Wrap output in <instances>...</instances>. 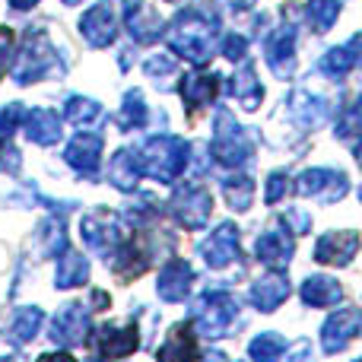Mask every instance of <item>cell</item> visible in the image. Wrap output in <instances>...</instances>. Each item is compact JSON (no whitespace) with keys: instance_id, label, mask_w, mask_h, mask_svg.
Masks as SVG:
<instances>
[{"instance_id":"6da1fadb","label":"cell","mask_w":362,"mask_h":362,"mask_svg":"<svg viewBox=\"0 0 362 362\" xmlns=\"http://www.w3.org/2000/svg\"><path fill=\"white\" fill-rule=\"evenodd\" d=\"M235 315H238V305L232 296L226 293H206L204 299L194 305V331H200L204 337H223V334L232 331L235 325Z\"/></svg>"},{"instance_id":"7a4b0ae2","label":"cell","mask_w":362,"mask_h":362,"mask_svg":"<svg viewBox=\"0 0 362 362\" xmlns=\"http://www.w3.org/2000/svg\"><path fill=\"white\" fill-rule=\"evenodd\" d=\"M185 159H187V146L181 140H172V137L153 140L144 150V169L159 181H172L185 169Z\"/></svg>"},{"instance_id":"3957f363","label":"cell","mask_w":362,"mask_h":362,"mask_svg":"<svg viewBox=\"0 0 362 362\" xmlns=\"http://www.w3.org/2000/svg\"><path fill=\"white\" fill-rule=\"evenodd\" d=\"M86 318H89V305H83V302L67 305L51 325V340L57 346H76L86 337Z\"/></svg>"},{"instance_id":"277c9868","label":"cell","mask_w":362,"mask_h":362,"mask_svg":"<svg viewBox=\"0 0 362 362\" xmlns=\"http://www.w3.org/2000/svg\"><path fill=\"white\" fill-rule=\"evenodd\" d=\"M359 334V312L356 308H344V312L331 315L321 327V346L327 353H340L350 340H356Z\"/></svg>"},{"instance_id":"5b68a950","label":"cell","mask_w":362,"mask_h":362,"mask_svg":"<svg viewBox=\"0 0 362 362\" xmlns=\"http://www.w3.org/2000/svg\"><path fill=\"white\" fill-rule=\"evenodd\" d=\"M200 255H204V261L210 264V267H216V270L229 267V264L238 257V232H235V226L232 223L219 226V229L204 242Z\"/></svg>"},{"instance_id":"8992f818","label":"cell","mask_w":362,"mask_h":362,"mask_svg":"<svg viewBox=\"0 0 362 362\" xmlns=\"http://www.w3.org/2000/svg\"><path fill=\"white\" fill-rule=\"evenodd\" d=\"M172 210H175V216L181 219V226L197 229V226H204L206 216H210L213 200H210V194L200 191V187H185V191H178Z\"/></svg>"},{"instance_id":"52a82bcc","label":"cell","mask_w":362,"mask_h":362,"mask_svg":"<svg viewBox=\"0 0 362 362\" xmlns=\"http://www.w3.org/2000/svg\"><path fill=\"white\" fill-rule=\"evenodd\" d=\"M359 248V235L356 232H331L318 242L315 248V261L318 264H334V267H344V264L353 261Z\"/></svg>"},{"instance_id":"ba28073f","label":"cell","mask_w":362,"mask_h":362,"mask_svg":"<svg viewBox=\"0 0 362 362\" xmlns=\"http://www.w3.org/2000/svg\"><path fill=\"white\" fill-rule=\"evenodd\" d=\"M194 283V274H191V264L187 261H172L165 264L163 270H159V296H163L165 302H181L187 296V289H191Z\"/></svg>"},{"instance_id":"9c48e42d","label":"cell","mask_w":362,"mask_h":362,"mask_svg":"<svg viewBox=\"0 0 362 362\" xmlns=\"http://www.w3.org/2000/svg\"><path fill=\"white\" fill-rule=\"evenodd\" d=\"M95 346H99L102 356L108 359H121L127 353H134L137 346V327H115V325H102L95 334Z\"/></svg>"},{"instance_id":"30bf717a","label":"cell","mask_w":362,"mask_h":362,"mask_svg":"<svg viewBox=\"0 0 362 362\" xmlns=\"http://www.w3.org/2000/svg\"><path fill=\"white\" fill-rule=\"evenodd\" d=\"M159 362H194L197 359V340H194V325H178L169 334L163 346L156 353Z\"/></svg>"},{"instance_id":"8fae6325","label":"cell","mask_w":362,"mask_h":362,"mask_svg":"<svg viewBox=\"0 0 362 362\" xmlns=\"http://www.w3.org/2000/svg\"><path fill=\"white\" fill-rule=\"evenodd\" d=\"M257 257L264 264H270V267H280V264H286L293 257V238L286 235V226H280L274 232H264L257 238Z\"/></svg>"},{"instance_id":"7c38bea8","label":"cell","mask_w":362,"mask_h":362,"mask_svg":"<svg viewBox=\"0 0 362 362\" xmlns=\"http://www.w3.org/2000/svg\"><path fill=\"white\" fill-rule=\"evenodd\" d=\"M286 296H289V280L283 274H267L251 286V299H255V305L261 312H274Z\"/></svg>"},{"instance_id":"4fadbf2b","label":"cell","mask_w":362,"mask_h":362,"mask_svg":"<svg viewBox=\"0 0 362 362\" xmlns=\"http://www.w3.org/2000/svg\"><path fill=\"white\" fill-rule=\"evenodd\" d=\"M299 191L315 194V197H325V200H334L346 191V178L334 175V172H327V169H315V172H305V175L299 178Z\"/></svg>"},{"instance_id":"5bb4252c","label":"cell","mask_w":362,"mask_h":362,"mask_svg":"<svg viewBox=\"0 0 362 362\" xmlns=\"http://www.w3.org/2000/svg\"><path fill=\"white\" fill-rule=\"evenodd\" d=\"M340 296H344L340 283L334 280V276H327V274H315V276H308V280L302 283V299H305V305L325 308V305L340 302Z\"/></svg>"},{"instance_id":"9a60e30c","label":"cell","mask_w":362,"mask_h":362,"mask_svg":"<svg viewBox=\"0 0 362 362\" xmlns=\"http://www.w3.org/2000/svg\"><path fill=\"white\" fill-rule=\"evenodd\" d=\"M89 276V264L83 255H76V251H64L61 261H57V289H74V286H83Z\"/></svg>"},{"instance_id":"2e32d148","label":"cell","mask_w":362,"mask_h":362,"mask_svg":"<svg viewBox=\"0 0 362 362\" xmlns=\"http://www.w3.org/2000/svg\"><path fill=\"white\" fill-rule=\"evenodd\" d=\"M38 325H42V308H19V312L13 315L10 327H6V340L16 346L29 344L38 334Z\"/></svg>"},{"instance_id":"e0dca14e","label":"cell","mask_w":362,"mask_h":362,"mask_svg":"<svg viewBox=\"0 0 362 362\" xmlns=\"http://www.w3.org/2000/svg\"><path fill=\"white\" fill-rule=\"evenodd\" d=\"M99 153H102V140L99 137H76L67 150V163L76 165L80 172H93L95 163H99Z\"/></svg>"},{"instance_id":"ac0fdd59","label":"cell","mask_w":362,"mask_h":362,"mask_svg":"<svg viewBox=\"0 0 362 362\" xmlns=\"http://www.w3.org/2000/svg\"><path fill=\"white\" fill-rule=\"evenodd\" d=\"M25 131H29V140H35V144H54V140L61 137V124H57V118L48 112H32Z\"/></svg>"},{"instance_id":"d6986e66","label":"cell","mask_w":362,"mask_h":362,"mask_svg":"<svg viewBox=\"0 0 362 362\" xmlns=\"http://www.w3.org/2000/svg\"><path fill=\"white\" fill-rule=\"evenodd\" d=\"M134 163H137V159H134L131 150H121L118 156H115V163H112V181L121 187V191H134V185H137L140 169Z\"/></svg>"},{"instance_id":"ffe728a7","label":"cell","mask_w":362,"mask_h":362,"mask_svg":"<svg viewBox=\"0 0 362 362\" xmlns=\"http://www.w3.org/2000/svg\"><path fill=\"white\" fill-rule=\"evenodd\" d=\"M286 356V340L280 334H261L251 344V359L255 362H280Z\"/></svg>"},{"instance_id":"44dd1931","label":"cell","mask_w":362,"mask_h":362,"mask_svg":"<svg viewBox=\"0 0 362 362\" xmlns=\"http://www.w3.org/2000/svg\"><path fill=\"white\" fill-rule=\"evenodd\" d=\"M286 175H283V172H276V175H270V181H267V194H264V200H267V204H276V200L283 197V191H286Z\"/></svg>"},{"instance_id":"7402d4cb","label":"cell","mask_w":362,"mask_h":362,"mask_svg":"<svg viewBox=\"0 0 362 362\" xmlns=\"http://www.w3.org/2000/svg\"><path fill=\"white\" fill-rule=\"evenodd\" d=\"M19 169V153L10 144H0V172H16Z\"/></svg>"},{"instance_id":"603a6c76","label":"cell","mask_w":362,"mask_h":362,"mask_svg":"<svg viewBox=\"0 0 362 362\" xmlns=\"http://www.w3.org/2000/svg\"><path fill=\"white\" fill-rule=\"evenodd\" d=\"M38 362H76V359L70 356V353H45Z\"/></svg>"},{"instance_id":"cb8c5ba5","label":"cell","mask_w":362,"mask_h":362,"mask_svg":"<svg viewBox=\"0 0 362 362\" xmlns=\"http://www.w3.org/2000/svg\"><path fill=\"white\" fill-rule=\"evenodd\" d=\"M0 362H16V359H0Z\"/></svg>"}]
</instances>
